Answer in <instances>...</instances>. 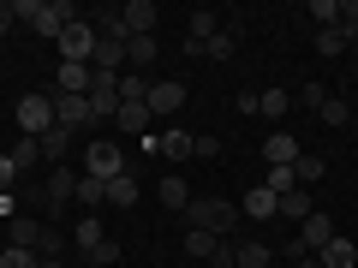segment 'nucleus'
Segmentation results:
<instances>
[{
	"mask_svg": "<svg viewBox=\"0 0 358 268\" xmlns=\"http://www.w3.org/2000/svg\"><path fill=\"white\" fill-rule=\"evenodd\" d=\"M13 6H18V24H24L30 36H48V42H60V30L78 18L72 0H13Z\"/></svg>",
	"mask_w": 358,
	"mask_h": 268,
	"instance_id": "obj_1",
	"label": "nucleus"
},
{
	"mask_svg": "<svg viewBox=\"0 0 358 268\" xmlns=\"http://www.w3.org/2000/svg\"><path fill=\"white\" fill-rule=\"evenodd\" d=\"M239 203H227V197H192V209H185V227L209 232V239H233L239 232Z\"/></svg>",
	"mask_w": 358,
	"mask_h": 268,
	"instance_id": "obj_2",
	"label": "nucleus"
},
{
	"mask_svg": "<svg viewBox=\"0 0 358 268\" xmlns=\"http://www.w3.org/2000/svg\"><path fill=\"white\" fill-rule=\"evenodd\" d=\"M13 119H18V131H24V137H48V131L60 126V119H54V96H42V89H30V96H18Z\"/></svg>",
	"mask_w": 358,
	"mask_h": 268,
	"instance_id": "obj_3",
	"label": "nucleus"
},
{
	"mask_svg": "<svg viewBox=\"0 0 358 268\" xmlns=\"http://www.w3.org/2000/svg\"><path fill=\"white\" fill-rule=\"evenodd\" d=\"M84 173L90 179H120L126 173V155H120V143H108V137H96V143H84Z\"/></svg>",
	"mask_w": 358,
	"mask_h": 268,
	"instance_id": "obj_4",
	"label": "nucleus"
},
{
	"mask_svg": "<svg viewBox=\"0 0 358 268\" xmlns=\"http://www.w3.org/2000/svg\"><path fill=\"white\" fill-rule=\"evenodd\" d=\"M60 60H72V66L96 60V24H90V18H72V24L60 30Z\"/></svg>",
	"mask_w": 358,
	"mask_h": 268,
	"instance_id": "obj_5",
	"label": "nucleus"
},
{
	"mask_svg": "<svg viewBox=\"0 0 358 268\" xmlns=\"http://www.w3.org/2000/svg\"><path fill=\"white\" fill-rule=\"evenodd\" d=\"M90 72H96V66H90ZM90 114H96V126L120 114V77L114 72H96V77H90Z\"/></svg>",
	"mask_w": 358,
	"mask_h": 268,
	"instance_id": "obj_6",
	"label": "nucleus"
},
{
	"mask_svg": "<svg viewBox=\"0 0 358 268\" xmlns=\"http://www.w3.org/2000/svg\"><path fill=\"white\" fill-rule=\"evenodd\" d=\"M120 24H126V36H155L162 13H155V0H126L120 6Z\"/></svg>",
	"mask_w": 358,
	"mask_h": 268,
	"instance_id": "obj_7",
	"label": "nucleus"
},
{
	"mask_svg": "<svg viewBox=\"0 0 358 268\" xmlns=\"http://www.w3.org/2000/svg\"><path fill=\"white\" fill-rule=\"evenodd\" d=\"M299 155H305V143H299L293 131H268V137H263V161L268 167H293Z\"/></svg>",
	"mask_w": 358,
	"mask_h": 268,
	"instance_id": "obj_8",
	"label": "nucleus"
},
{
	"mask_svg": "<svg viewBox=\"0 0 358 268\" xmlns=\"http://www.w3.org/2000/svg\"><path fill=\"white\" fill-rule=\"evenodd\" d=\"M179 107H185V84H173V77L150 84V114H155V119H173Z\"/></svg>",
	"mask_w": 358,
	"mask_h": 268,
	"instance_id": "obj_9",
	"label": "nucleus"
},
{
	"mask_svg": "<svg viewBox=\"0 0 358 268\" xmlns=\"http://www.w3.org/2000/svg\"><path fill=\"white\" fill-rule=\"evenodd\" d=\"M54 119H60L66 131H84V126H96V114H90V96H54Z\"/></svg>",
	"mask_w": 358,
	"mask_h": 268,
	"instance_id": "obj_10",
	"label": "nucleus"
},
{
	"mask_svg": "<svg viewBox=\"0 0 358 268\" xmlns=\"http://www.w3.org/2000/svg\"><path fill=\"white\" fill-rule=\"evenodd\" d=\"M72 197H78V173H72V167L60 161V167L48 173V185H42V203H48V209H66Z\"/></svg>",
	"mask_w": 358,
	"mask_h": 268,
	"instance_id": "obj_11",
	"label": "nucleus"
},
{
	"mask_svg": "<svg viewBox=\"0 0 358 268\" xmlns=\"http://www.w3.org/2000/svg\"><path fill=\"white\" fill-rule=\"evenodd\" d=\"M114 126L126 131V137H150V131H155V114H150V102H120Z\"/></svg>",
	"mask_w": 358,
	"mask_h": 268,
	"instance_id": "obj_12",
	"label": "nucleus"
},
{
	"mask_svg": "<svg viewBox=\"0 0 358 268\" xmlns=\"http://www.w3.org/2000/svg\"><path fill=\"white\" fill-rule=\"evenodd\" d=\"M90 66H72V60H60V72H54V96H90Z\"/></svg>",
	"mask_w": 358,
	"mask_h": 268,
	"instance_id": "obj_13",
	"label": "nucleus"
},
{
	"mask_svg": "<svg viewBox=\"0 0 358 268\" xmlns=\"http://www.w3.org/2000/svg\"><path fill=\"white\" fill-rule=\"evenodd\" d=\"M317 262H322V268H358V244L334 232V239H329V244L317 251Z\"/></svg>",
	"mask_w": 358,
	"mask_h": 268,
	"instance_id": "obj_14",
	"label": "nucleus"
},
{
	"mask_svg": "<svg viewBox=\"0 0 358 268\" xmlns=\"http://www.w3.org/2000/svg\"><path fill=\"white\" fill-rule=\"evenodd\" d=\"M239 215L245 221H275V191H268V185H251L245 203H239Z\"/></svg>",
	"mask_w": 358,
	"mask_h": 268,
	"instance_id": "obj_15",
	"label": "nucleus"
},
{
	"mask_svg": "<svg viewBox=\"0 0 358 268\" xmlns=\"http://www.w3.org/2000/svg\"><path fill=\"white\" fill-rule=\"evenodd\" d=\"M329 239H334V221L322 215V209H310V215H305V232H299V244H305V251H322Z\"/></svg>",
	"mask_w": 358,
	"mask_h": 268,
	"instance_id": "obj_16",
	"label": "nucleus"
},
{
	"mask_svg": "<svg viewBox=\"0 0 358 268\" xmlns=\"http://www.w3.org/2000/svg\"><path fill=\"white\" fill-rule=\"evenodd\" d=\"M42 239H48V227L36 215H13V244L18 251H42Z\"/></svg>",
	"mask_w": 358,
	"mask_h": 268,
	"instance_id": "obj_17",
	"label": "nucleus"
},
{
	"mask_svg": "<svg viewBox=\"0 0 358 268\" xmlns=\"http://www.w3.org/2000/svg\"><path fill=\"white\" fill-rule=\"evenodd\" d=\"M275 262V251H268L263 239H245V244H233V268H268Z\"/></svg>",
	"mask_w": 358,
	"mask_h": 268,
	"instance_id": "obj_18",
	"label": "nucleus"
},
{
	"mask_svg": "<svg viewBox=\"0 0 358 268\" xmlns=\"http://www.w3.org/2000/svg\"><path fill=\"white\" fill-rule=\"evenodd\" d=\"M72 203L78 209H84V215H96V209H108V185H102V179H78V197H72Z\"/></svg>",
	"mask_w": 358,
	"mask_h": 268,
	"instance_id": "obj_19",
	"label": "nucleus"
},
{
	"mask_svg": "<svg viewBox=\"0 0 358 268\" xmlns=\"http://www.w3.org/2000/svg\"><path fill=\"white\" fill-rule=\"evenodd\" d=\"M102 239H108V232H102V215H78V227H72V244H78V251L90 256Z\"/></svg>",
	"mask_w": 358,
	"mask_h": 268,
	"instance_id": "obj_20",
	"label": "nucleus"
},
{
	"mask_svg": "<svg viewBox=\"0 0 358 268\" xmlns=\"http://www.w3.org/2000/svg\"><path fill=\"white\" fill-rule=\"evenodd\" d=\"M42 143V161H66L72 155V143H78V131H66V126H54L48 137H36Z\"/></svg>",
	"mask_w": 358,
	"mask_h": 268,
	"instance_id": "obj_21",
	"label": "nucleus"
},
{
	"mask_svg": "<svg viewBox=\"0 0 358 268\" xmlns=\"http://www.w3.org/2000/svg\"><path fill=\"white\" fill-rule=\"evenodd\" d=\"M108 203H114V209H131V203H138V179H131V173L108 179Z\"/></svg>",
	"mask_w": 358,
	"mask_h": 268,
	"instance_id": "obj_22",
	"label": "nucleus"
},
{
	"mask_svg": "<svg viewBox=\"0 0 358 268\" xmlns=\"http://www.w3.org/2000/svg\"><path fill=\"white\" fill-rule=\"evenodd\" d=\"M162 203H167V209H192V185H185L179 173H167V179H162Z\"/></svg>",
	"mask_w": 358,
	"mask_h": 268,
	"instance_id": "obj_23",
	"label": "nucleus"
},
{
	"mask_svg": "<svg viewBox=\"0 0 358 268\" xmlns=\"http://www.w3.org/2000/svg\"><path fill=\"white\" fill-rule=\"evenodd\" d=\"M275 215L305 221V215H310V191H287V197H275Z\"/></svg>",
	"mask_w": 358,
	"mask_h": 268,
	"instance_id": "obj_24",
	"label": "nucleus"
},
{
	"mask_svg": "<svg viewBox=\"0 0 358 268\" xmlns=\"http://www.w3.org/2000/svg\"><path fill=\"white\" fill-rule=\"evenodd\" d=\"M215 251H221V239H209V232H197V227L185 232V256H192V262H209Z\"/></svg>",
	"mask_w": 358,
	"mask_h": 268,
	"instance_id": "obj_25",
	"label": "nucleus"
},
{
	"mask_svg": "<svg viewBox=\"0 0 358 268\" xmlns=\"http://www.w3.org/2000/svg\"><path fill=\"white\" fill-rule=\"evenodd\" d=\"M6 155H13V167H18V173H30V167L42 161V143H36V137H18V143H13Z\"/></svg>",
	"mask_w": 358,
	"mask_h": 268,
	"instance_id": "obj_26",
	"label": "nucleus"
},
{
	"mask_svg": "<svg viewBox=\"0 0 358 268\" xmlns=\"http://www.w3.org/2000/svg\"><path fill=\"white\" fill-rule=\"evenodd\" d=\"M126 66L138 72V66H155V36H131L126 42Z\"/></svg>",
	"mask_w": 358,
	"mask_h": 268,
	"instance_id": "obj_27",
	"label": "nucleus"
},
{
	"mask_svg": "<svg viewBox=\"0 0 358 268\" xmlns=\"http://www.w3.org/2000/svg\"><path fill=\"white\" fill-rule=\"evenodd\" d=\"M162 155H173V161H185V155H192V131H162Z\"/></svg>",
	"mask_w": 358,
	"mask_h": 268,
	"instance_id": "obj_28",
	"label": "nucleus"
},
{
	"mask_svg": "<svg viewBox=\"0 0 358 268\" xmlns=\"http://www.w3.org/2000/svg\"><path fill=\"white\" fill-rule=\"evenodd\" d=\"M293 179H299V191H310V185L322 179V161H317V155H299V161H293Z\"/></svg>",
	"mask_w": 358,
	"mask_h": 268,
	"instance_id": "obj_29",
	"label": "nucleus"
},
{
	"mask_svg": "<svg viewBox=\"0 0 358 268\" xmlns=\"http://www.w3.org/2000/svg\"><path fill=\"white\" fill-rule=\"evenodd\" d=\"M317 119H322V126H346V119H352V107H346L341 96H329V102L317 107Z\"/></svg>",
	"mask_w": 358,
	"mask_h": 268,
	"instance_id": "obj_30",
	"label": "nucleus"
},
{
	"mask_svg": "<svg viewBox=\"0 0 358 268\" xmlns=\"http://www.w3.org/2000/svg\"><path fill=\"white\" fill-rule=\"evenodd\" d=\"M0 268H42V256H36V251H18V244H6V251H0Z\"/></svg>",
	"mask_w": 358,
	"mask_h": 268,
	"instance_id": "obj_31",
	"label": "nucleus"
},
{
	"mask_svg": "<svg viewBox=\"0 0 358 268\" xmlns=\"http://www.w3.org/2000/svg\"><path fill=\"white\" fill-rule=\"evenodd\" d=\"M275 197H287V191H299V179H293V167H268V179H263Z\"/></svg>",
	"mask_w": 358,
	"mask_h": 268,
	"instance_id": "obj_32",
	"label": "nucleus"
},
{
	"mask_svg": "<svg viewBox=\"0 0 358 268\" xmlns=\"http://www.w3.org/2000/svg\"><path fill=\"white\" fill-rule=\"evenodd\" d=\"M310 18H317V30L341 24V0H310Z\"/></svg>",
	"mask_w": 358,
	"mask_h": 268,
	"instance_id": "obj_33",
	"label": "nucleus"
},
{
	"mask_svg": "<svg viewBox=\"0 0 358 268\" xmlns=\"http://www.w3.org/2000/svg\"><path fill=\"white\" fill-rule=\"evenodd\" d=\"M334 30H341L346 42H358V0H341V24Z\"/></svg>",
	"mask_w": 358,
	"mask_h": 268,
	"instance_id": "obj_34",
	"label": "nucleus"
},
{
	"mask_svg": "<svg viewBox=\"0 0 358 268\" xmlns=\"http://www.w3.org/2000/svg\"><path fill=\"white\" fill-rule=\"evenodd\" d=\"M257 114H287V89H263L257 96Z\"/></svg>",
	"mask_w": 358,
	"mask_h": 268,
	"instance_id": "obj_35",
	"label": "nucleus"
},
{
	"mask_svg": "<svg viewBox=\"0 0 358 268\" xmlns=\"http://www.w3.org/2000/svg\"><path fill=\"white\" fill-rule=\"evenodd\" d=\"M90 262H96V268H114V262H120V244H114V239H102L96 251H90Z\"/></svg>",
	"mask_w": 358,
	"mask_h": 268,
	"instance_id": "obj_36",
	"label": "nucleus"
},
{
	"mask_svg": "<svg viewBox=\"0 0 358 268\" xmlns=\"http://www.w3.org/2000/svg\"><path fill=\"white\" fill-rule=\"evenodd\" d=\"M341 48H346V36H341L334 24H329V30H317V54H341Z\"/></svg>",
	"mask_w": 358,
	"mask_h": 268,
	"instance_id": "obj_37",
	"label": "nucleus"
},
{
	"mask_svg": "<svg viewBox=\"0 0 358 268\" xmlns=\"http://www.w3.org/2000/svg\"><path fill=\"white\" fill-rule=\"evenodd\" d=\"M192 155H203V161H215V155H221V137H209V131H203V137H192Z\"/></svg>",
	"mask_w": 358,
	"mask_h": 268,
	"instance_id": "obj_38",
	"label": "nucleus"
},
{
	"mask_svg": "<svg viewBox=\"0 0 358 268\" xmlns=\"http://www.w3.org/2000/svg\"><path fill=\"white\" fill-rule=\"evenodd\" d=\"M13 179H18V167H13V155H0V197L13 191Z\"/></svg>",
	"mask_w": 358,
	"mask_h": 268,
	"instance_id": "obj_39",
	"label": "nucleus"
},
{
	"mask_svg": "<svg viewBox=\"0 0 358 268\" xmlns=\"http://www.w3.org/2000/svg\"><path fill=\"white\" fill-rule=\"evenodd\" d=\"M203 268H233V239H221V251L215 256H209V262Z\"/></svg>",
	"mask_w": 358,
	"mask_h": 268,
	"instance_id": "obj_40",
	"label": "nucleus"
},
{
	"mask_svg": "<svg viewBox=\"0 0 358 268\" xmlns=\"http://www.w3.org/2000/svg\"><path fill=\"white\" fill-rule=\"evenodd\" d=\"M299 102H305V107H322L329 96H322V84H305V89H299Z\"/></svg>",
	"mask_w": 358,
	"mask_h": 268,
	"instance_id": "obj_41",
	"label": "nucleus"
},
{
	"mask_svg": "<svg viewBox=\"0 0 358 268\" xmlns=\"http://www.w3.org/2000/svg\"><path fill=\"white\" fill-rule=\"evenodd\" d=\"M13 24H18V6H13V0H0V36H6Z\"/></svg>",
	"mask_w": 358,
	"mask_h": 268,
	"instance_id": "obj_42",
	"label": "nucleus"
},
{
	"mask_svg": "<svg viewBox=\"0 0 358 268\" xmlns=\"http://www.w3.org/2000/svg\"><path fill=\"white\" fill-rule=\"evenodd\" d=\"M42 268H72V262H66V256H42Z\"/></svg>",
	"mask_w": 358,
	"mask_h": 268,
	"instance_id": "obj_43",
	"label": "nucleus"
},
{
	"mask_svg": "<svg viewBox=\"0 0 358 268\" xmlns=\"http://www.w3.org/2000/svg\"><path fill=\"white\" fill-rule=\"evenodd\" d=\"M293 268H322V262H317V256H299V262H293Z\"/></svg>",
	"mask_w": 358,
	"mask_h": 268,
	"instance_id": "obj_44",
	"label": "nucleus"
},
{
	"mask_svg": "<svg viewBox=\"0 0 358 268\" xmlns=\"http://www.w3.org/2000/svg\"><path fill=\"white\" fill-rule=\"evenodd\" d=\"M78 268H96V262H78Z\"/></svg>",
	"mask_w": 358,
	"mask_h": 268,
	"instance_id": "obj_45",
	"label": "nucleus"
},
{
	"mask_svg": "<svg viewBox=\"0 0 358 268\" xmlns=\"http://www.w3.org/2000/svg\"><path fill=\"white\" fill-rule=\"evenodd\" d=\"M185 268H203V262H185Z\"/></svg>",
	"mask_w": 358,
	"mask_h": 268,
	"instance_id": "obj_46",
	"label": "nucleus"
}]
</instances>
